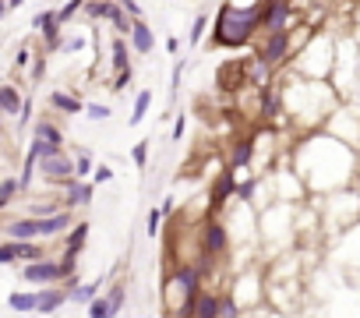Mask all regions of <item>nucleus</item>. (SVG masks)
Segmentation results:
<instances>
[{"mask_svg":"<svg viewBox=\"0 0 360 318\" xmlns=\"http://www.w3.org/2000/svg\"><path fill=\"white\" fill-rule=\"evenodd\" d=\"M244 85H248V57H226L216 71V89L233 96Z\"/></svg>","mask_w":360,"mask_h":318,"instance_id":"11","label":"nucleus"},{"mask_svg":"<svg viewBox=\"0 0 360 318\" xmlns=\"http://www.w3.org/2000/svg\"><path fill=\"white\" fill-rule=\"evenodd\" d=\"M332 68H335V36L332 32H314L286 64V71L300 75V78H311V82H328L332 78Z\"/></svg>","mask_w":360,"mask_h":318,"instance_id":"4","label":"nucleus"},{"mask_svg":"<svg viewBox=\"0 0 360 318\" xmlns=\"http://www.w3.org/2000/svg\"><path fill=\"white\" fill-rule=\"evenodd\" d=\"M64 304H68V290L60 283L36 286V314H57Z\"/></svg>","mask_w":360,"mask_h":318,"instance_id":"18","label":"nucleus"},{"mask_svg":"<svg viewBox=\"0 0 360 318\" xmlns=\"http://www.w3.org/2000/svg\"><path fill=\"white\" fill-rule=\"evenodd\" d=\"M22 89L15 82H0V117H18L22 110Z\"/></svg>","mask_w":360,"mask_h":318,"instance_id":"23","label":"nucleus"},{"mask_svg":"<svg viewBox=\"0 0 360 318\" xmlns=\"http://www.w3.org/2000/svg\"><path fill=\"white\" fill-rule=\"evenodd\" d=\"M120 15V8H117V0H85L82 4V18L85 22H113Z\"/></svg>","mask_w":360,"mask_h":318,"instance_id":"21","label":"nucleus"},{"mask_svg":"<svg viewBox=\"0 0 360 318\" xmlns=\"http://www.w3.org/2000/svg\"><path fill=\"white\" fill-rule=\"evenodd\" d=\"M32 113H36V99L25 96V99H22V110H18V117H15V120H18V131H25V127L32 124Z\"/></svg>","mask_w":360,"mask_h":318,"instance_id":"39","label":"nucleus"},{"mask_svg":"<svg viewBox=\"0 0 360 318\" xmlns=\"http://www.w3.org/2000/svg\"><path fill=\"white\" fill-rule=\"evenodd\" d=\"M180 78H184V61H176V64H173V75H169V85H173V89H180Z\"/></svg>","mask_w":360,"mask_h":318,"instance_id":"48","label":"nucleus"},{"mask_svg":"<svg viewBox=\"0 0 360 318\" xmlns=\"http://www.w3.org/2000/svg\"><path fill=\"white\" fill-rule=\"evenodd\" d=\"M85 307H89V318H113V311H110V304H106V297H103V293H99V297H92Z\"/></svg>","mask_w":360,"mask_h":318,"instance_id":"40","label":"nucleus"},{"mask_svg":"<svg viewBox=\"0 0 360 318\" xmlns=\"http://www.w3.org/2000/svg\"><path fill=\"white\" fill-rule=\"evenodd\" d=\"M36 174H39V181H43V184H50V188L57 191L60 184L75 181V155H71L68 148L50 152V155H43L39 163H36Z\"/></svg>","mask_w":360,"mask_h":318,"instance_id":"8","label":"nucleus"},{"mask_svg":"<svg viewBox=\"0 0 360 318\" xmlns=\"http://www.w3.org/2000/svg\"><path fill=\"white\" fill-rule=\"evenodd\" d=\"M117 8L131 18V22H138V18H145V11H141V4H138V0H117Z\"/></svg>","mask_w":360,"mask_h":318,"instance_id":"44","label":"nucleus"},{"mask_svg":"<svg viewBox=\"0 0 360 318\" xmlns=\"http://www.w3.org/2000/svg\"><path fill=\"white\" fill-rule=\"evenodd\" d=\"M82 4H85V0H64V4L57 8V18H60L64 25H71V22H75V15L82 11Z\"/></svg>","mask_w":360,"mask_h":318,"instance_id":"37","label":"nucleus"},{"mask_svg":"<svg viewBox=\"0 0 360 318\" xmlns=\"http://www.w3.org/2000/svg\"><path fill=\"white\" fill-rule=\"evenodd\" d=\"M134 82V68H127V71H120V75H113V78H106V89L110 92H127V85Z\"/></svg>","mask_w":360,"mask_h":318,"instance_id":"36","label":"nucleus"},{"mask_svg":"<svg viewBox=\"0 0 360 318\" xmlns=\"http://www.w3.org/2000/svg\"><path fill=\"white\" fill-rule=\"evenodd\" d=\"M276 85H279V99H283V117L297 131H318L328 120V113L342 103L339 92L332 89V82H311L293 71H279Z\"/></svg>","mask_w":360,"mask_h":318,"instance_id":"2","label":"nucleus"},{"mask_svg":"<svg viewBox=\"0 0 360 318\" xmlns=\"http://www.w3.org/2000/svg\"><path fill=\"white\" fill-rule=\"evenodd\" d=\"M92 167H96V159L89 148H78L75 152V181H89L92 177Z\"/></svg>","mask_w":360,"mask_h":318,"instance_id":"30","label":"nucleus"},{"mask_svg":"<svg viewBox=\"0 0 360 318\" xmlns=\"http://www.w3.org/2000/svg\"><path fill=\"white\" fill-rule=\"evenodd\" d=\"M251 155H255V138H251V134H237V138L230 141L226 167L240 174V170H248V167H251Z\"/></svg>","mask_w":360,"mask_h":318,"instance_id":"19","label":"nucleus"},{"mask_svg":"<svg viewBox=\"0 0 360 318\" xmlns=\"http://www.w3.org/2000/svg\"><path fill=\"white\" fill-rule=\"evenodd\" d=\"M318 205V220L321 227H328V234H342L349 230L353 223H360V184L353 188H342V191H332V195H321Z\"/></svg>","mask_w":360,"mask_h":318,"instance_id":"5","label":"nucleus"},{"mask_svg":"<svg viewBox=\"0 0 360 318\" xmlns=\"http://www.w3.org/2000/svg\"><path fill=\"white\" fill-rule=\"evenodd\" d=\"M233 191H237V170L223 163V170L209 184V216H223V209L233 202Z\"/></svg>","mask_w":360,"mask_h":318,"instance_id":"9","label":"nucleus"},{"mask_svg":"<svg viewBox=\"0 0 360 318\" xmlns=\"http://www.w3.org/2000/svg\"><path fill=\"white\" fill-rule=\"evenodd\" d=\"M219 293H223V290H209V286H202V293L195 297L191 318H219Z\"/></svg>","mask_w":360,"mask_h":318,"instance_id":"22","label":"nucleus"},{"mask_svg":"<svg viewBox=\"0 0 360 318\" xmlns=\"http://www.w3.org/2000/svg\"><path fill=\"white\" fill-rule=\"evenodd\" d=\"M25 4H29V0H8V8H11V11H18V8H25Z\"/></svg>","mask_w":360,"mask_h":318,"instance_id":"51","label":"nucleus"},{"mask_svg":"<svg viewBox=\"0 0 360 318\" xmlns=\"http://www.w3.org/2000/svg\"><path fill=\"white\" fill-rule=\"evenodd\" d=\"M223 4H230V8H240V11H258V4H262V0H223Z\"/></svg>","mask_w":360,"mask_h":318,"instance_id":"47","label":"nucleus"},{"mask_svg":"<svg viewBox=\"0 0 360 318\" xmlns=\"http://www.w3.org/2000/svg\"><path fill=\"white\" fill-rule=\"evenodd\" d=\"M89 234H92V223H89V220H75V223H71V230L60 237V244H64V248H71V251H85Z\"/></svg>","mask_w":360,"mask_h":318,"instance_id":"24","label":"nucleus"},{"mask_svg":"<svg viewBox=\"0 0 360 318\" xmlns=\"http://www.w3.org/2000/svg\"><path fill=\"white\" fill-rule=\"evenodd\" d=\"M89 181H92L96 188H99V184H106V181H113V167H110V163H96V167H92V177H89Z\"/></svg>","mask_w":360,"mask_h":318,"instance_id":"43","label":"nucleus"},{"mask_svg":"<svg viewBox=\"0 0 360 318\" xmlns=\"http://www.w3.org/2000/svg\"><path fill=\"white\" fill-rule=\"evenodd\" d=\"M32 29L43 36V53H57L60 50V43H64V22L57 18V8H46V11H39L36 18H32Z\"/></svg>","mask_w":360,"mask_h":318,"instance_id":"10","label":"nucleus"},{"mask_svg":"<svg viewBox=\"0 0 360 318\" xmlns=\"http://www.w3.org/2000/svg\"><path fill=\"white\" fill-rule=\"evenodd\" d=\"M22 283H32V286H50V283H60V265H57V255L39 258V262H22Z\"/></svg>","mask_w":360,"mask_h":318,"instance_id":"13","label":"nucleus"},{"mask_svg":"<svg viewBox=\"0 0 360 318\" xmlns=\"http://www.w3.org/2000/svg\"><path fill=\"white\" fill-rule=\"evenodd\" d=\"M0 145H4V117H0Z\"/></svg>","mask_w":360,"mask_h":318,"instance_id":"52","label":"nucleus"},{"mask_svg":"<svg viewBox=\"0 0 360 318\" xmlns=\"http://www.w3.org/2000/svg\"><path fill=\"white\" fill-rule=\"evenodd\" d=\"M148 110H152V89H138V96H134V106H131V117H127V124L131 127H138L145 117H148Z\"/></svg>","mask_w":360,"mask_h":318,"instance_id":"26","label":"nucleus"},{"mask_svg":"<svg viewBox=\"0 0 360 318\" xmlns=\"http://www.w3.org/2000/svg\"><path fill=\"white\" fill-rule=\"evenodd\" d=\"M46 61H50V53H36L32 57V64H29V82H43V75H46Z\"/></svg>","mask_w":360,"mask_h":318,"instance_id":"38","label":"nucleus"},{"mask_svg":"<svg viewBox=\"0 0 360 318\" xmlns=\"http://www.w3.org/2000/svg\"><path fill=\"white\" fill-rule=\"evenodd\" d=\"M356 152L353 145L332 138L328 131H304L290 148V170L300 177L307 198L332 195L356 184Z\"/></svg>","mask_w":360,"mask_h":318,"instance_id":"1","label":"nucleus"},{"mask_svg":"<svg viewBox=\"0 0 360 318\" xmlns=\"http://www.w3.org/2000/svg\"><path fill=\"white\" fill-rule=\"evenodd\" d=\"M159 227H162V212H159V209H148V220H145V234H148V237H159Z\"/></svg>","mask_w":360,"mask_h":318,"instance_id":"45","label":"nucleus"},{"mask_svg":"<svg viewBox=\"0 0 360 318\" xmlns=\"http://www.w3.org/2000/svg\"><path fill=\"white\" fill-rule=\"evenodd\" d=\"M85 120H92V124H103V120H110L113 117V106H106V103H85Z\"/></svg>","mask_w":360,"mask_h":318,"instance_id":"35","label":"nucleus"},{"mask_svg":"<svg viewBox=\"0 0 360 318\" xmlns=\"http://www.w3.org/2000/svg\"><path fill=\"white\" fill-rule=\"evenodd\" d=\"M78 262H82V251H71V248H64V251L57 255L60 279H75V276H78Z\"/></svg>","mask_w":360,"mask_h":318,"instance_id":"29","label":"nucleus"},{"mask_svg":"<svg viewBox=\"0 0 360 318\" xmlns=\"http://www.w3.org/2000/svg\"><path fill=\"white\" fill-rule=\"evenodd\" d=\"M32 57H36V53H32V46H29V43H22V46H18V53H15V71H29Z\"/></svg>","mask_w":360,"mask_h":318,"instance_id":"42","label":"nucleus"},{"mask_svg":"<svg viewBox=\"0 0 360 318\" xmlns=\"http://www.w3.org/2000/svg\"><path fill=\"white\" fill-rule=\"evenodd\" d=\"M255 39H258V11L219 4V11L209 22V43L216 50H248Z\"/></svg>","mask_w":360,"mask_h":318,"instance_id":"3","label":"nucleus"},{"mask_svg":"<svg viewBox=\"0 0 360 318\" xmlns=\"http://www.w3.org/2000/svg\"><path fill=\"white\" fill-rule=\"evenodd\" d=\"M22 262V241H0V265H18Z\"/></svg>","mask_w":360,"mask_h":318,"instance_id":"31","label":"nucleus"},{"mask_svg":"<svg viewBox=\"0 0 360 318\" xmlns=\"http://www.w3.org/2000/svg\"><path fill=\"white\" fill-rule=\"evenodd\" d=\"M127 46H131V53L134 57H148L152 50H155V29L145 22V18H138V22H131V32H127Z\"/></svg>","mask_w":360,"mask_h":318,"instance_id":"16","label":"nucleus"},{"mask_svg":"<svg viewBox=\"0 0 360 318\" xmlns=\"http://www.w3.org/2000/svg\"><path fill=\"white\" fill-rule=\"evenodd\" d=\"M89 43H92V39H89V32H78V36H68V39L60 43V50H57V53H60V57H75V53H82Z\"/></svg>","mask_w":360,"mask_h":318,"instance_id":"32","label":"nucleus"},{"mask_svg":"<svg viewBox=\"0 0 360 318\" xmlns=\"http://www.w3.org/2000/svg\"><path fill=\"white\" fill-rule=\"evenodd\" d=\"M209 15H198L195 22H191V29H188V43L191 46H202V39H205V32H209Z\"/></svg>","mask_w":360,"mask_h":318,"instance_id":"34","label":"nucleus"},{"mask_svg":"<svg viewBox=\"0 0 360 318\" xmlns=\"http://www.w3.org/2000/svg\"><path fill=\"white\" fill-rule=\"evenodd\" d=\"M8 307L18 314H36V290H15L8 297Z\"/></svg>","mask_w":360,"mask_h":318,"instance_id":"27","label":"nucleus"},{"mask_svg":"<svg viewBox=\"0 0 360 318\" xmlns=\"http://www.w3.org/2000/svg\"><path fill=\"white\" fill-rule=\"evenodd\" d=\"M226 293L237 300L240 311H258L262 300H265V272L262 269H237L226 283Z\"/></svg>","mask_w":360,"mask_h":318,"instance_id":"6","label":"nucleus"},{"mask_svg":"<svg viewBox=\"0 0 360 318\" xmlns=\"http://www.w3.org/2000/svg\"><path fill=\"white\" fill-rule=\"evenodd\" d=\"M184 134H188V113H176V120H173V141H184Z\"/></svg>","mask_w":360,"mask_h":318,"instance_id":"46","label":"nucleus"},{"mask_svg":"<svg viewBox=\"0 0 360 318\" xmlns=\"http://www.w3.org/2000/svg\"><path fill=\"white\" fill-rule=\"evenodd\" d=\"M46 106L53 113H60V117H78L85 110V99L78 92H71V89H50L46 92Z\"/></svg>","mask_w":360,"mask_h":318,"instance_id":"15","label":"nucleus"},{"mask_svg":"<svg viewBox=\"0 0 360 318\" xmlns=\"http://www.w3.org/2000/svg\"><path fill=\"white\" fill-rule=\"evenodd\" d=\"M131 163H134L138 170H145V167H148V141H138V145L131 148Z\"/></svg>","mask_w":360,"mask_h":318,"instance_id":"41","label":"nucleus"},{"mask_svg":"<svg viewBox=\"0 0 360 318\" xmlns=\"http://www.w3.org/2000/svg\"><path fill=\"white\" fill-rule=\"evenodd\" d=\"M57 191L64 195V198H60V205H64V209H71V212H78V209L92 205V198H96V184H92V181H68V184H60Z\"/></svg>","mask_w":360,"mask_h":318,"instance_id":"14","label":"nucleus"},{"mask_svg":"<svg viewBox=\"0 0 360 318\" xmlns=\"http://www.w3.org/2000/svg\"><path fill=\"white\" fill-rule=\"evenodd\" d=\"M8 15H11V8H8V0H0V22H4Z\"/></svg>","mask_w":360,"mask_h":318,"instance_id":"50","label":"nucleus"},{"mask_svg":"<svg viewBox=\"0 0 360 318\" xmlns=\"http://www.w3.org/2000/svg\"><path fill=\"white\" fill-rule=\"evenodd\" d=\"M106 297V304H110V311H113V318L124 311V300H127V283H113L110 286V293H103Z\"/></svg>","mask_w":360,"mask_h":318,"instance_id":"33","label":"nucleus"},{"mask_svg":"<svg viewBox=\"0 0 360 318\" xmlns=\"http://www.w3.org/2000/svg\"><path fill=\"white\" fill-rule=\"evenodd\" d=\"M64 205H60V198H50V195H32V202L25 205V216H32V220H43V216H53V212H60Z\"/></svg>","mask_w":360,"mask_h":318,"instance_id":"25","label":"nucleus"},{"mask_svg":"<svg viewBox=\"0 0 360 318\" xmlns=\"http://www.w3.org/2000/svg\"><path fill=\"white\" fill-rule=\"evenodd\" d=\"M131 46H127V36H110V53H106V78L120 75L131 68Z\"/></svg>","mask_w":360,"mask_h":318,"instance_id":"17","label":"nucleus"},{"mask_svg":"<svg viewBox=\"0 0 360 318\" xmlns=\"http://www.w3.org/2000/svg\"><path fill=\"white\" fill-rule=\"evenodd\" d=\"M18 195H22L18 177H0V212H8L18 202Z\"/></svg>","mask_w":360,"mask_h":318,"instance_id":"28","label":"nucleus"},{"mask_svg":"<svg viewBox=\"0 0 360 318\" xmlns=\"http://www.w3.org/2000/svg\"><path fill=\"white\" fill-rule=\"evenodd\" d=\"M297 22L293 0H262L258 4V36L262 32H286Z\"/></svg>","mask_w":360,"mask_h":318,"instance_id":"7","label":"nucleus"},{"mask_svg":"<svg viewBox=\"0 0 360 318\" xmlns=\"http://www.w3.org/2000/svg\"><path fill=\"white\" fill-rule=\"evenodd\" d=\"M32 141L39 145V159L50 155V152H60L64 148V127L53 117H39L36 127H32Z\"/></svg>","mask_w":360,"mask_h":318,"instance_id":"12","label":"nucleus"},{"mask_svg":"<svg viewBox=\"0 0 360 318\" xmlns=\"http://www.w3.org/2000/svg\"><path fill=\"white\" fill-rule=\"evenodd\" d=\"M166 53H169V57H176V53H180V39H173V36H169V39H166Z\"/></svg>","mask_w":360,"mask_h":318,"instance_id":"49","label":"nucleus"},{"mask_svg":"<svg viewBox=\"0 0 360 318\" xmlns=\"http://www.w3.org/2000/svg\"><path fill=\"white\" fill-rule=\"evenodd\" d=\"M103 283L106 279H92V283H78V276L75 279H60V286L68 290V304H89L92 297L103 293Z\"/></svg>","mask_w":360,"mask_h":318,"instance_id":"20","label":"nucleus"}]
</instances>
